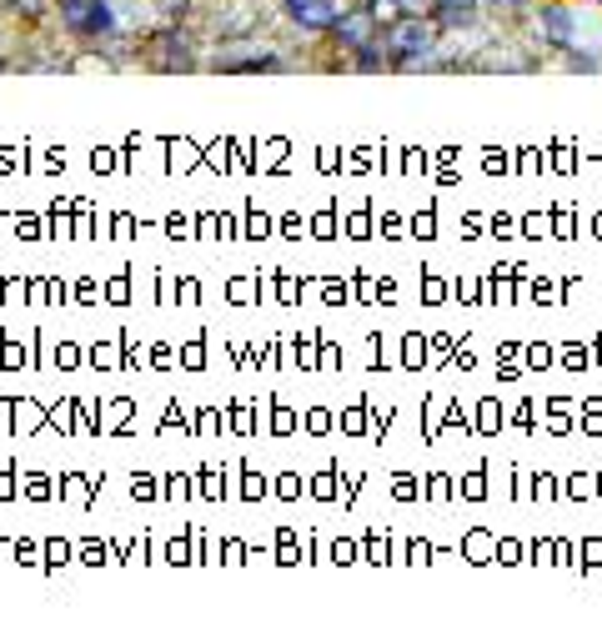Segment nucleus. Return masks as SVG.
<instances>
[{"instance_id":"obj_4","label":"nucleus","mask_w":602,"mask_h":632,"mask_svg":"<svg viewBox=\"0 0 602 632\" xmlns=\"http://www.w3.org/2000/svg\"><path fill=\"white\" fill-rule=\"evenodd\" d=\"M337 36H342L347 51H372V41H377V16H372V11H352V16L337 21Z\"/></svg>"},{"instance_id":"obj_7","label":"nucleus","mask_w":602,"mask_h":632,"mask_svg":"<svg viewBox=\"0 0 602 632\" xmlns=\"http://www.w3.org/2000/svg\"><path fill=\"white\" fill-rule=\"evenodd\" d=\"M542 31H547V41H557V46H567V41H572V26H567V16H562V11H547V16H542Z\"/></svg>"},{"instance_id":"obj_2","label":"nucleus","mask_w":602,"mask_h":632,"mask_svg":"<svg viewBox=\"0 0 602 632\" xmlns=\"http://www.w3.org/2000/svg\"><path fill=\"white\" fill-rule=\"evenodd\" d=\"M61 6V21L71 36H111L116 31V16L106 0H56Z\"/></svg>"},{"instance_id":"obj_10","label":"nucleus","mask_w":602,"mask_h":632,"mask_svg":"<svg viewBox=\"0 0 602 632\" xmlns=\"http://www.w3.org/2000/svg\"><path fill=\"white\" fill-rule=\"evenodd\" d=\"M387 6H412V0H387Z\"/></svg>"},{"instance_id":"obj_3","label":"nucleus","mask_w":602,"mask_h":632,"mask_svg":"<svg viewBox=\"0 0 602 632\" xmlns=\"http://www.w3.org/2000/svg\"><path fill=\"white\" fill-rule=\"evenodd\" d=\"M281 11L291 16V26L301 31H332L342 16H337V0H281Z\"/></svg>"},{"instance_id":"obj_1","label":"nucleus","mask_w":602,"mask_h":632,"mask_svg":"<svg viewBox=\"0 0 602 632\" xmlns=\"http://www.w3.org/2000/svg\"><path fill=\"white\" fill-rule=\"evenodd\" d=\"M427 51H432V26H427V21H397V26L387 31V56H392L402 71L427 66V61H422Z\"/></svg>"},{"instance_id":"obj_6","label":"nucleus","mask_w":602,"mask_h":632,"mask_svg":"<svg viewBox=\"0 0 602 632\" xmlns=\"http://www.w3.org/2000/svg\"><path fill=\"white\" fill-rule=\"evenodd\" d=\"M161 56H166V61H161L166 71H176V66H181V71H191V46H186V41L176 46V36H166V41H161Z\"/></svg>"},{"instance_id":"obj_8","label":"nucleus","mask_w":602,"mask_h":632,"mask_svg":"<svg viewBox=\"0 0 602 632\" xmlns=\"http://www.w3.org/2000/svg\"><path fill=\"white\" fill-rule=\"evenodd\" d=\"M216 66H226V71H281V61H276V56H246V61H216Z\"/></svg>"},{"instance_id":"obj_5","label":"nucleus","mask_w":602,"mask_h":632,"mask_svg":"<svg viewBox=\"0 0 602 632\" xmlns=\"http://www.w3.org/2000/svg\"><path fill=\"white\" fill-rule=\"evenodd\" d=\"M437 26H472L477 21V6H457V0H442V6L432 11Z\"/></svg>"},{"instance_id":"obj_9","label":"nucleus","mask_w":602,"mask_h":632,"mask_svg":"<svg viewBox=\"0 0 602 632\" xmlns=\"http://www.w3.org/2000/svg\"><path fill=\"white\" fill-rule=\"evenodd\" d=\"M156 6H161V16H166V21H176V16L191 6V0H156Z\"/></svg>"}]
</instances>
